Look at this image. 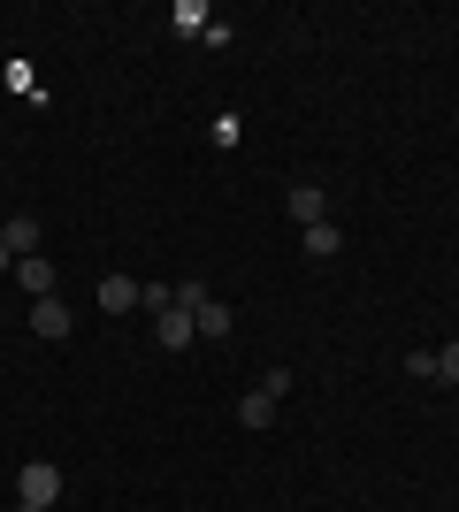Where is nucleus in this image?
Here are the masks:
<instances>
[{
    "mask_svg": "<svg viewBox=\"0 0 459 512\" xmlns=\"http://www.w3.org/2000/svg\"><path fill=\"white\" fill-rule=\"evenodd\" d=\"M284 398H291V375H284V367H268L261 390H245V398H238V428H268Z\"/></svg>",
    "mask_w": 459,
    "mask_h": 512,
    "instance_id": "1",
    "label": "nucleus"
},
{
    "mask_svg": "<svg viewBox=\"0 0 459 512\" xmlns=\"http://www.w3.org/2000/svg\"><path fill=\"white\" fill-rule=\"evenodd\" d=\"M16 505H62V467H54V459H23Z\"/></svg>",
    "mask_w": 459,
    "mask_h": 512,
    "instance_id": "2",
    "label": "nucleus"
},
{
    "mask_svg": "<svg viewBox=\"0 0 459 512\" xmlns=\"http://www.w3.org/2000/svg\"><path fill=\"white\" fill-rule=\"evenodd\" d=\"M153 344H161V352H192V344H199V321L184 314V306H169V314L153 321Z\"/></svg>",
    "mask_w": 459,
    "mask_h": 512,
    "instance_id": "3",
    "label": "nucleus"
},
{
    "mask_svg": "<svg viewBox=\"0 0 459 512\" xmlns=\"http://www.w3.org/2000/svg\"><path fill=\"white\" fill-rule=\"evenodd\" d=\"M284 207H291V222H299V230L329 222V192H322V184H291V192H284Z\"/></svg>",
    "mask_w": 459,
    "mask_h": 512,
    "instance_id": "4",
    "label": "nucleus"
},
{
    "mask_svg": "<svg viewBox=\"0 0 459 512\" xmlns=\"http://www.w3.org/2000/svg\"><path fill=\"white\" fill-rule=\"evenodd\" d=\"M31 329H39L46 344H62L69 329H77V321H69V306H62V291H54V299H31Z\"/></svg>",
    "mask_w": 459,
    "mask_h": 512,
    "instance_id": "5",
    "label": "nucleus"
},
{
    "mask_svg": "<svg viewBox=\"0 0 459 512\" xmlns=\"http://www.w3.org/2000/svg\"><path fill=\"white\" fill-rule=\"evenodd\" d=\"M138 291H146V283H138V276H123V268H108V276H100V306H108V314H131V306H138Z\"/></svg>",
    "mask_w": 459,
    "mask_h": 512,
    "instance_id": "6",
    "label": "nucleus"
},
{
    "mask_svg": "<svg viewBox=\"0 0 459 512\" xmlns=\"http://www.w3.org/2000/svg\"><path fill=\"white\" fill-rule=\"evenodd\" d=\"M54 276H62V268H54V260H46V253L16 260V283H23V291H31V299H54Z\"/></svg>",
    "mask_w": 459,
    "mask_h": 512,
    "instance_id": "7",
    "label": "nucleus"
},
{
    "mask_svg": "<svg viewBox=\"0 0 459 512\" xmlns=\"http://www.w3.org/2000/svg\"><path fill=\"white\" fill-rule=\"evenodd\" d=\"M0 245H8L16 260H31L39 253V222H31V214H8V222H0Z\"/></svg>",
    "mask_w": 459,
    "mask_h": 512,
    "instance_id": "8",
    "label": "nucleus"
},
{
    "mask_svg": "<svg viewBox=\"0 0 459 512\" xmlns=\"http://www.w3.org/2000/svg\"><path fill=\"white\" fill-rule=\"evenodd\" d=\"M306 253H314V260H337V253H345V230H337V222H314V230H306Z\"/></svg>",
    "mask_w": 459,
    "mask_h": 512,
    "instance_id": "9",
    "label": "nucleus"
},
{
    "mask_svg": "<svg viewBox=\"0 0 459 512\" xmlns=\"http://www.w3.org/2000/svg\"><path fill=\"white\" fill-rule=\"evenodd\" d=\"M192 321H199V337H230V306H222V299H207Z\"/></svg>",
    "mask_w": 459,
    "mask_h": 512,
    "instance_id": "10",
    "label": "nucleus"
},
{
    "mask_svg": "<svg viewBox=\"0 0 459 512\" xmlns=\"http://www.w3.org/2000/svg\"><path fill=\"white\" fill-rule=\"evenodd\" d=\"M176 31H184V39H207V8H199V0H176Z\"/></svg>",
    "mask_w": 459,
    "mask_h": 512,
    "instance_id": "11",
    "label": "nucleus"
},
{
    "mask_svg": "<svg viewBox=\"0 0 459 512\" xmlns=\"http://www.w3.org/2000/svg\"><path fill=\"white\" fill-rule=\"evenodd\" d=\"M207 299H215V291H207V283H199V276H184V283H176V306H184V314H199V306H207Z\"/></svg>",
    "mask_w": 459,
    "mask_h": 512,
    "instance_id": "12",
    "label": "nucleus"
},
{
    "mask_svg": "<svg viewBox=\"0 0 459 512\" xmlns=\"http://www.w3.org/2000/svg\"><path fill=\"white\" fill-rule=\"evenodd\" d=\"M437 383H459V337L437 344Z\"/></svg>",
    "mask_w": 459,
    "mask_h": 512,
    "instance_id": "13",
    "label": "nucleus"
},
{
    "mask_svg": "<svg viewBox=\"0 0 459 512\" xmlns=\"http://www.w3.org/2000/svg\"><path fill=\"white\" fill-rule=\"evenodd\" d=\"M406 375H414V383H437V352H406Z\"/></svg>",
    "mask_w": 459,
    "mask_h": 512,
    "instance_id": "14",
    "label": "nucleus"
},
{
    "mask_svg": "<svg viewBox=\"0 0 459 512\" xmlns=\"http://www.w3.org/2000/svg\"><path fill=\"white\" fill-rule=\"evenodd\" d=\"M0 276H16V253H8V245H0Z\"/></svg>",
    "mask_w": 459,
    "mask_h": 512,
    "instance_id": "15",
    "label": "nucleus"
},
{
    "mask_svg": "<svg viewBox=\"0 0 459 512\" xmlns=\"http://www.w3.org/2000/svg\"><path fill=\"white\" fill-rule=\"evenodd\" d=\"M16 512H54V505H16Z\"/></svg>",
    "mask_w": 459,
    "mask_h": 512,
    "instance_id": "16",
    "label": "nucleus"
}]
</instances>
